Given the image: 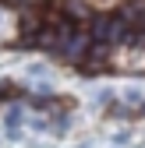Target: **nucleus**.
Listing matches in <instances>:
<instances>
[{
  "mask_svg": "<svg viewBox=\"0 0 145 148\" xmlns=\"http://www.w3.org/2000/svg\"><path fill=\"white\" fill-rule=\"evenodd\" d=\"M110 99H113V92H110V88H99L96 95H92V102H99V106H106Z\"/></svg>",
  "mask_w": 145,
  "mask_h": 148,
  "instance_id": "obj_4",
  "label": "nucleus"
},
{
  "mask_svg": "<svg viewBox=\"0 0 145 148\" xmlns=\"http://www.w3.org/2000/svg\"><path fill=\"white\" fill-rule=\"evenodd\" d=\"M28 74H32V78H43L46 67H43V64H32V67H28Z\"/></svg>",
  "mask_w": 145,
  "mask_h": 148,
  "instance_id": "obj_6",
  "label": "nucleus"
},
{
  "mask_svg": "<svg viewBox=\"0 0 145 148\" xmlns=\"http://www.w3.org/2000/svg\"><path fill=\"white\" fill-rule=\"evenodd\" d=\"M32 127H35V131H50V120L46 116H32Z\"/></svg>",
  "mask_w": 145,
  "mask_h": 148,
  "instance_id": "obj_5",
  "label": "nucleus"
},
{
  "mask_svg": "<svg viewBox=\"0 0 145 148\" xmlns=\"http://www.w3.org/2000/svg\"><path fill=\"white\" fill-rule=\"evenodd\" d=\"M21 120H25V109H21V106H11V109H4V127H7V131L21 127Z\"/></svg>",
  "mask_w": 145,
  "mask_h": 148,
  "instance_id": "obj_3",
  "label": "nucleus"
},
{
  "mask_svg": "<svg viewBox=\"0 0 145 148\" xmlns=\"http://www.w3.org/2000/svg\"><path fill=\"white\" fill-rule=\"evenodd\" d=\"M88 42H92V35H85V32H71L57 49L64 53L67 60H81V57H85V49H88Z\"/></svg>",
  "mask_w": 145,
  "mask_h": 148,
  "instance_id": "obj_1",
  "label": "nucleus"
},
{
  "mask_svg": "<svg viewBox=\"0 0 145 148\" xmlns=\"http://www.w3.org/2000/svg\"><path fill=\"white\" fill-rule=\"evenodd\" d=\"M11 4H21V7H28V4H35V0H11Z\"/></svg>",
  "mask_w": 145,
  "mask_h": 148,
  "instance_id": "obj_7",
  "label": "nucleus"
},
{
  "mask_svg": "<svg viewBox=\"0 0 145 148\" xmlns=\"http://www.w3.org/2000/svg\"><path fill=\"white\" fill-rule=\"evenodd\" d=\"M67 14L71 18H78V21H88V18H92V11H88V4H81V0H67Z\"/></svg>",
  "mask_w": 145,
  "mask_h": 148,
  "instance_id": "obj_2",
  "label": "nucleus"
}]
</instances>
